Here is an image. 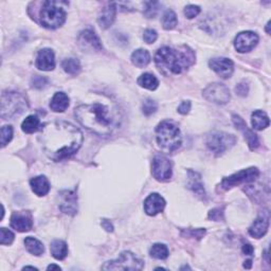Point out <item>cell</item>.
Wrapping results in <instances>:
<instances>
[{"mask_svg":"<svg viewBox=\"0 0 271 271\" xmlns=\"http://www.w3.org/2000/svg\"><path fill=\"white\" fill-rule=\"evenodd\" d=\"M132 63L136 67L143 68L146 67L151 63V55L148 51L145 49H138L133 52L132 54Z\"/></svg>","mask_w":271,"mask_h":271,"instance_id":"27","label":"cell"},{"mask_svg":"<svg viewBox=\"0 0 271 271\" xmlns=\"http://www.w3.org/2000/svg\"><path fill=\"white\" fill-rule=\"evenodd\" d=\"M191 111V102L190 101H183L180 106L178 107V113L181 114H186L189 113Z\"/></svg>","mask_w":271,"mask_h":271,"instance_id":"44","label":"cell"},{"mask_svg":"<svg viewBox=\"0 0 271 271\" xmlns=\"http://www.w3.org/2000/svg\"><path fill=\"white\" fill-rule=\"evenodd\" d=\"M115 15H117V3L109 2L102 9L98 23L102 29H108L113 23Z\"/></svg>","mask_w":271,"mask_h":271,"instance_id":"21","label":"cell"},{"mask_svg":"<svg viewBox=\"0 0 271 271\" xmlns=\"http://www.w3.org/2000/svg\"><path fill=\"white\" fill-rule=\"evenodd\" d=\"M60 209L65 214L74 215L77 212V196L73 191H62L59 194Z\"/></svg>","mask_w":271,"mask_h":271,"instance_id":"18","label":"cell"},{"mask_svg":"<svg viewBox=\"0 0 271 271\" xmlns=\"http://www.w3.org/2000/svg\"><path fill=\"white\" fill-rule=\"evenodd\" d=\"M29 104L24 96L16 91H3L1 94V117L13 119L27 111Z\"/></svg>","mask_w":271,"mask_h":271,"instance_id":"6","label":"cell"},{"mask_svg":"<svg viewBox=\"0 0 271 271\" xmlns=\"http://www.w3.org/2000/svg\"><path fill=\"white\" fill-rule=\"evenodd\" d=\"M189 178H190L189 188L199 197H205V191L203 188V184L202 182L201 175L196 172L189 171Z\"/></svg>","mask_w":271,"mask_h":271,"instance_id":"25","label":"cell"},{"mask_svg":"<svg viewBox=\"0 0 271 271\" xmlns=\"http://www.w3.org/2000/svg\"><path fill=\"white\" fill-rule=\"evenodd\" d=\"M251 123H252L254 130L263 131L269 126L270 120L265 112L255 111L251 114Z\"/></svg>","mask_w":271,"mask_h":271,"instance_id":"24","label":"cell"},{"mask_svg":"<svg viewBox=\"0 0 271 271\" xmlns=\"http://www.w3.org/2000/svg\"><path fill=\"white\" fill-rule=\"evenodd\" d=\"M177 25V16L175 12L167 10L162 17V27L165 30H173Z\"/></svg>","mask_w":271,"mask_h":271,"instance_id":"33","label":"cell"},{"mask_svg":"<svg viewBox=\"0 0 271 271\" xmlns=\"http://www.w3.org/2000/svg\"><path fill=\"white\" fill-rule=\"evenodd\" d=\"M249 91V87L246 83H240L238 85L235 87V92L236 94L241 95V96H246Z\"/></svg>","mask_w":271,"mask_h":271,"instance_id":"42","label":"cell"},{"mask_svg":"<svg viewBox=\"0 0 271 271\" xmlns=\"http://www.w3.org/2000/svg\"><path fill=\"white\" fill-rule=\"evenodd\" d=\"M48 270H61L62 268L60 266H57V265H53V264H51V265H49L47 267Z\"/></svg>","mask_w":271,"mask_h":271,"instance_id":"48","label":"cell"},{"mask_svg":"<svg viewBox=\"0 0 271 271\" xmlns=\"http://www.w3.org/2000/svg\"><path fill=\"white\" fill-rule=\"evenodd\" d=\"M14 233L6 228L0 229V244L1 245H11L14 241Z\"/></svg>","mask_w":271,"mask_h":271,"instance_id":"36","label":"cell"},{"mask_svg":"<svg viewBox=\"0 0 271 271\" xmlns=\"http://www.w3.org/2000/svg\"><path fill=\"white\" fill-rule=\"evenodd\" d=\"M47 84H48V81L46 77L41 75H36L32 79V87H34L36 89H43L47 85Z\"/></svg>","mask_w":271,"mask_h":271,"instance_id":"39","label":"cell"},{"mask_svg":"<svg viewBox=\"0 0 271 271\" xmlns=\"http://www.w3.org/2000/svg\"><path fill=\"white\" fill-rule=\"evenodd\" d=\"M199 13H201V6H198V5L190 4V5H186L184 8V15L186 18H189V19L196 17Z\"/></svg>","mask_w":271,"mask_h":271,"instance_id":"38","label":"cell"},{"mask_svg":"<svg viewBox=\"0 0 271 271\" xmlns=\"http://www.w3.org/2000/svg\"><path fill=\"white\" fill-rule=\"evenodd\" d=\"M74 115L86 130L101 137L111 136L119 125V119L113 113L112 109L101 103L77 106L74 109Z\"/></svg>","mask_w":271,"mask_h":271,"instance_id":"2","label":"cell"},{"mask_svg":"<svg viewBox=\"0 0 271 271\" xmlns=\"http://www.w3.org/2000/svg\"><path fill=\"white\" fill-rule=\"evenodd\" d=\"M24 245H25V248H27V250L29 251V252L31 254H33V255L40 256L45 252V247H44L43 243L40 242L38 240H36V238L32 237V236L25 237Z\"/></svg>","mask_w":271,"mask_h":271,"instance_id":"28","label":"cell"},{"mask_svg":"<svg viewBox=\"0 0 271 271\" xmlns=\"http://www.w3.org/2000/svg\"><path fill=\"white\" fill-rule=\"evenodd\" d=\"M257 43H259V36L256 33L251 31H245L237 34L234 40V47L237 52L246 53L252 50Z\"/></svg>","mask_w":271,"mask_h":271,"instance_id":"13","label":"cell"},{"mask_svg":"<svg viewBox=\"0 0 271 271\" xmlns=\"http://www.w3.org/2000/svg\"><path fill=\"white\" fill-rule=\"evenodd\" d=\"M242 251H243L244 254L252 255L253 252H254V249H253L252 246H251L250 244H244L243 245V248H242Z\"/></svg>","mask_w":271,"mask_h":271,"instance_id":"45","label":"cell"},{"mask_svg":"<svg viewBox=\"0 0 271 271\" xmlns=\"http://www.w3.org/2000/svg\"><path fill=\"white\" fill-rule=\"evenodd\" d=\"M172 162L164 156H156L153 159L152 173L158 181H167L172 178L173 174Z\"/></svg>","mask_w":271,"mask_h":271,"instance_id":"11","label":"cell"},{"mask_svg":"<svg viewBox=\"0 0 271 271\" xmlns=\"http://www.w3.org/2000/svg\"><path fill=\"white\" fill-rule=\"evenodd\" d=\"M64 2L45 1L40 13L41 23L47 29H57L66 22V11L64 10Z\"/></svg>","mask_w":271,"mask_h":271,"instance_id":"5","label":"cell"},{"mask_svg":"<svg viewBox=\"0 0 271 271\" xmlns=\"http://www.w3.org/2000/svg\"><path fill=\"white\" fill-rule=\"evenodd\" d=\"M236 143V138L233 135L227 133H213L208 136L206 139V146L215 155H222L230 147Z\"/></svg>","mask_w":271,"mask_h":271,"instance_id":"9","label":"cell"},{"mask_svg":"<svg viewBox=\"0 0 271 271\" xmlns=\"http://www.w3.org/2000/svg\"><path fill=\"white\" fill-rule=\"evenodd\" d=\"M62 67L66 73L71 75H76L79 74L81 71V63L77 59L70 57V59H66L63 61Z\"/></svg>","mask_w":271,"mask_h":271,"instance_id":"31","label":"cell"},{"mask_svg":"<svg viewBox=\"0 0 271 271\" xmlns=\"http://www.w3.org/2000/svg\"><path fill=\"white\" fill-rule=\"evenodd\" d=\"M150 254L154 259L165 260L169 256V249L163 244H155L150 250Z\"/></svg>","mask_w":271,"mask_h":271,"instance_id":"32","label":"cell"},{"mask_svg":"<svg viewBox=\"0 0 271 271\" xmlns=\"http://www.w3.org/2000/svg\"><path fill=\"white\" fill-rule=\"evenodd\" d=\"M160 3L158 1H146L144 2V15L147 18H154L159 11Z\"/></svg>","mask_w":271,"mask_h":271,"instance_id":"34","label":"cell"},{"mask_svg":"<svg viewBox=\"0 0 271 271\" xmlns=\"http://www.w3.org/2000/svg\"><path fill=\"white\" fill-rule=\"evenodd\" d=\"M138 84L145 89L155 90L159 86V81L156 76L151 73H143L138 79Z\"/></svg>","mask_w":271,"mask_h":271,"instance_id":"30","label":"cell"},{"mask_svg":"<svg viewBox=\"0 0 271 271\" xmlns=\"http://www.w3.org/2000/svg\"><path fill=\"white\" fill-rule=\"evenodd\" d=\"M260 171L256 167H250L247 170H242L233 175L226 177L222 180V182L218 185V191H227L233 186L240 185L242 183L253 182L254 180L259 177Z\"/></svg>","mask_w":271,"mask_h":271,"instance_id":"8","label":"cell"},{"mask_svg":"<svg viewBox=\"0 0 271 271\" xmlns=\"http://www.w3.org/2000/svg\"><path fill=\"white\" fill-rule=\"evenodd\" d=\"M156 140L161 150L172 153L178 150L182 143L179 128L170 121H163L156 127Z\"/></svg>","mask_w":271,"mask_h":271,"instance_id":"4","label":"cell"},{"mask_svg":"<svg viewBox=\"0 0 271 271\" xmlns=\"http://www.w3.org/2000/svg\"><path fill=\"white\" fill-rule=\"evenodd\" d=\"M38 140L44 153L51 160L62 161L79 151L83 134L69 122L53 121L44 124Z\"/></svg>","mask_w":271,"mask_h":271,"instance_id":"1","label":"cell"},{"mask_svg":"<svg viewBox=\"0 0 271 271\" xmlns=\"http://www.w3.org/2000/svg\"><path fill=\"white\" fill-rule=\"evenodd\" d=\"M203 98L212 103L218 105H225L230 101V90L229 88L221 83H213L206 86L203 91Z\"/></svg>","mask_w":271,"mask_h":271,"instance_id":"10","label":"cell"},{"mask_svg":"<svg viewBox=\"0 0 271 271\" xmlns=\"http://www.w3.org/2000/svg\"><path fill=\"white\" fill-rule=\"evenodd\" d=\"M40 125H41V121L38 119L37 115L31 114L29 117L25 118L24 121L23 122L22 130L25 134H33L40 130Z\"/></svg>","mask_w":271,"mask_h":271,"instance_id":"29","label":"cell"},{"mask_svg":"<svg viewBox=\"0 0 271 271\" xmlns=\"http://www.w3.org/2000/svg\"><path fill=\"white\" fill-rule=\"evenodd\" d=\"M244 267L246 268V269H250L251 267H252V261H251V260H248V261L245 262V264H244Z\"/></svg>","mask_w":271,"mask_h":271,"instance_id":"47","label":"cell"},{"mask_svg":"<svg viewBox=\"0 0 271 271\" xmlns=\"http://www.w3.org/2000/svg\"><path fill=\"white\" fill-rule=\"evenodd\" d=\"M102 227L104 228L106 231L108 232H113V224L107 221V219H103L102 221Z\"/></svg>","mask_w":271,"mask_h":271,"instance_id":"46","label":"cell"},{"mask_svg":"<svg viewBox=\"0 0 271 271\" xmlns=\"http://www.w3.org/2000/svg\"><path fill=\"white\" fill-rule=\"evenodd\" d=\"M232 121H233V124L237 128V130L243 133L250 150L251 151L256 150V148L260 145V141H259V138H257V136L252 131L249 130L247 124L245 123V121L240 117V115H237V114L232 115Z\"/></svg>","mask_w":271,"mask_h":271,"instance_id":"15","label":"cell"},{"mask_svg":"<svg viewBox=\"0 0 271 271\" xmlns=\"http://www.w3.org/2000/svg\"><path fill=\"white\" fill-rule=\"evenodd\" d=\"M11 227L18 232H28L33 227V219L30 212H14L11 217Z\"/></svg>","mask_w":271,"mask_h":271,"instance_id":"17","label":"cell"},{"mask_svg":"<svg viewBox=\"0 0 271 271\" xmlns=\"http://www.w3.org/2000/svg\"><path fill=\"white\" fill-rule=\"evenodd\" d=\"M195 63L194 51L186 46L162 47L155 54V64L165 75L180 74Z\"/></svg>","mask_w":271,"mask_h":271,"instance_id":"3","label":"cell"},{"mask_svg":"<svg viewBox=\"0 0 271 271\" xmlns=\"http://www.w3.org/2000/svg\"><path fill=\"white\" fill-rule=\"evenodd\" d=\"M36 67L43 71H51L55 68V56L51 49H43L37 54Z\"/></svg>","mask_w":271,"mask_h":271,"instance_id":"20","label":"cell"},{"mask_svg":"<svg viewBox=\"0 0 271 271\" xmlns=\"http://www.w3.org/2000/svg\"><path fill=\"white\" fill-rule=\"evenodd\" d=\"M205 234L204 229H197V230H186V236L190 237H197L198 240L202 238Z\"/></svg>","mask_w":271,"mask_h":271,"instance_id":"43","label":"cell"},{"mask_svg":"<svg viewBox=\"0 0 271 271\" xmlns=\"http://www.w3.org/2000/svg\"><path fill=\"white\" fill-rule=\"evenodd\" d=\"M31 189L37 196L47 195L50 191V183L46 176H36L30 180Z\"/></svg>","mask_w":271,"mask_h":271,"instance_id":"22","label":"cell"},{"mask_svg":"<svg viewBox=\"0 0 271 271\" xmlns=\"http://www.w3.org/2000/svg\"><path fill=\"white\" fill-rule=\"evenodd\" d=\"M158 37V34L157 32L153 30V29H147L144 31V34H143V40L146 44H153L156 42Z\"/></svg>","mask_w":271,"mask_h":271,"instance_id":"40","label":"cell"},{"mask_svg":"<svg viewBox=\"0 0 271 271\" xmlns=\"http://www.w3.org/2000/svg\"><path fill=\"white\" fill-rule=\"evenodd\" d=\"M103 270H141L143 269V261L130 251L122 252L117 260L108 261L102 266Z\"/></svg>","mask_w":271,"mask_h":271,"instance_id":"7","label":"cell"},{"mask_svg":"<svg viewBox=\"0 0 271 271\" xmlns=\"http://www.w3.org/2000/svg\"><path fill=\"white\" fill-rule=\"evenodd\" d=\"M269 25H270V23L268 22V23H267V25H266V31H267V33H268V34H270V30H269Z\"/></svg>","mask_w":271,"mask_h":271,"instance_id":"50","label":"cell"},{"mask_svg":"<svg viewBox=\"0 0 271 271\" xmlns=\"http://www.w3.org/2000/svg\"><path fill=\"white\" fill-rule=\"evenodd\" d=\"M165 206L164 198L157 194V193H153V194L148 195L144 201V211L147 215L155 216L158 213L162 212Z\"/></svg>","mask_w":271,"mask_h":271,"instance_id":"19","label":"cell"},{"mask_svg":"<svg viewBox=\"0 0 271 271\" xmlns=\"http://www.w3.org/2000/svg\"><path fill=\"white\" fill-rule=\"evenodd\" d=\"M270 221V213L268 210H263L260 215L254 221V223L251 225L249 228V234L254 238H261L267 233V230L269 227Z\"/></svg>","mask_w":271,"mask_h":271,"instance_id":"16","label":"cell"},{"mask_svg":"<svg viewBox=\"0 0 271 271\" xmlns=\"http://www.w3.org/2000/svg\"><path fill=\"white\" fill-rule=\"evenodd\" d=\"M13 138V128L10 125H4L1 127V146L4 147L6 144H9Z\"/></svg>","mask_w":271,"mask_h":271,"instance_id":"37","label":"cell"},{"mask_svg":"<svg viewBox=\"0 0 271 271\" xmlns=\"http://www.w3.org/2000/svg\"><path fill=\"white\" fill-rule=\"evenodd\" d=\"M69 106V98L65 92H56L50 102L51 111L55 113L65 112Z\"/></svg>","mask_w":271,"mask_h":271,"instance_id":"23","label":"cell"},{"mask_svg":"<svg viewBox=\"0 0 271 271\" xmlns=\"http://www.w3.org/2000/svg\"><path fill=\"white\" fill-rule=\"evenodd\" d=\"M210 68L223 77V79H229L234 71V64L227 57H215L209 62Z\"/></svg>","mask_w":271,"mask_h":271,"instance_id":"14","label":"cell"},{"mask_svg":"<svg viewBox=\"0 0 271 271\" xmlns=\"http://www.w3.org/2000/svg\"><path fill=\"white\" fill-rule=\"evenodd\" d=\"M224 208H216V209H213L209 212V218L213 219V221H216V222H219L221 219H223L224 217Z\"/></svg>","mask_w":271,"mask_h":271,"instance_id":"41","label":"cell"},{"mask_svg":"<svg viewBox=\"0 0 271 271\" xmlns=\"http://www.w3.org/2000/svg\"><path fill=\"white\" fill-rule=\"evenodd\" d=\"M23 269H32V270H37V268L33 267V266H25L23 267Z\"/></svg>","mask_w":271,"mask_h":271,"instance_id":"49","label":"cell"},{"mask_svg":"<svg viewBox=\"0 0 271 271\" xmlns=\"http://www.w3.org/2000/svg\"><path fill=\"white\" fill-rule=\"evenodd\" d=\"M77 44L84 51H100L103 49L99 36L91 29L83 30L77 37Z\"/></svg>","mask_w":271,"mask_h":271,"instance_id":"12","label":"cell"},{"mask_svg":"<svg viewBox=\"0 0 271 271\" xmlns=\"http://www.w3.org/2000/svg\"><path fill=\"white\" fill-rule=\"evenodd\" d=\"M157 109H158L157 103L152 99H146L143 102V104H142V113H143L145 115H147V117L156 113Z\"/></svg>","mask_w":271,"mask_h":271,"instance_id":"35","label":"cell"},{"mask_svg":"<svg viewBox=\"0 0 271 271\" xmlns=\"http://www.w3.org/2000/svg\"><path fill=\"white\" fill-rule=\"evenodd\" d=\"M50 251L55 260L63 261L68 255V246L64 241L55 240L51 243Z\"/></svg>","mask_w":271,"mask_h":271,"instance_id":"26","label":"cell"}]
</instances>
